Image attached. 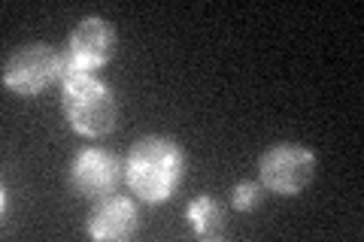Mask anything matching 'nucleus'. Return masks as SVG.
I'll return each mask as SVG.
<instances>
[{"instance_id": "3", "label": "nucleus", "mask_w": 364, "mask_h": 242, "mask_svg": "<svg viewBox=\"0 0 364 242\" xmlns=\"http://www.w3.org/2000/svg\"><path fill=\"white\" fill-rule=\"evenodd\" d=\"M61 76H64L61 52L46 43L21 45L4 61V85L21 97L40 94L49 85L61 82Z\"/></svg>"}, {"instance_id": "8", "label": "nucleus", "mask_w": 364, "mask_h": 242, "mask_svg": "<svg viewBox=\"0 0 364 242\" xmlns=\"http://www.w3.org/2000/svg\"><path fill=\"white\" fill-rule=\"evenodd\" d=\"M186 218L200 239H219L225 233V209L213 197H195L188 203Z\"/></svg>"}, {"instance_id": "2", "label": "nucleus", "mask_w": 364, "mask_h": 242, "mask_svg": "<svg viewBox=\"0 0 364 242\" xmlns=\"http://www.w3.org/2000/svg\"><path fill=\"white\" fill-rule=\"evenodd\" d=\"M61 106L70 128L82 136H107L116 128L119 103L97 73H73L61 79Z\"/></svg>"}, {"instance_id": "5", "label": "nucleus", "mask_w": 364, "mask_h": 242, "mask_svg": "<svg viewBox=\"0 0 364 242\" xmlns=\"http://www.w3.org/2000/svg\"><path fill=\"white\" fill-rule=\"evenodd\" d=\"M112 52H116V31L104 18H82L73 28L67 49L61 52L64 61V76L73 73H97L100 67L109 64ZM61 76V79H64Z\"/></svg>"}, {"instance_id": "7", "label": "nucleus", "mask_w": 364, "mask_h": 242, "mask_svg": "<svg viewBox=\"0 0 364 242\" xmlns=\"http://www.w3.org/2000/svg\"><path fill=\"white\" fill-rule=\"evenodd\" d=\"M136 227H140L136 203L131 197H119V194H109V197L97 200L85 224L91 239H104V242L128 239L136 233Z\"/></svg>"}, {"instance_id": "6", "label": "nucleus", "mask_w": 364, "mask_h": 242, "mask_svg": "<svg viewBox=\"0 0 364 242\" xmlns=\"http://www.w3.org/2000/svg\"><path fill=\"white\" fill-rule=\"evenodd\" d=\"M122 172L124 167L119 164L116 155L104 152V148H82L70 164V185L79 197L97 203L109 194H116Z\"/></svg>"}, {"instance_id": "4", "label": "nucleus", "mask_w": 364, "mask_h": 242, "mask_svg": "<svg viewBox=\"0 0 364 242\" xmlns=\"http://www.w3.org/2000/svg\"><path fill=\"white\" fill-rule=\"evenodd\" d=\"M316 176V155L298 143L270 145L258 158V182L273 194L294 197L301 194Z\"/></svg>"}, {"instance_id": "9", "label": "nucleus", "mask_w": 364, "mask_h": 242, "mask_svg": "<svg viewBox=\"0 0 364 242\" xmlns=\"http://www.w3.org/2000/svg\"><path fill=\"white\" fill-rule=\"evenodd\" d=\"M261 200H264V185H261L258 179L237 182L234 191H231V206L237 212H252L261 206Z\"/></svg>"}, {"instance_id": "1", "label": "nucleus", "mask_w": 364, "mask_h": 242, "mask_svg": "<svg viewBox=\"0 0 364 242\" xmlns=\"http://www.w3.org/2000/svg\"><path fill=\"white\" fill-rule=\"evenodd\" d=\"M186 176V152L170 136H146L124 160V182L136 200L164 203L176 194Z\"/></svg>"}]
</instances>
